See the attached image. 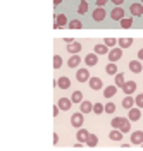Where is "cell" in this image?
<instances>
[{
	"mask_svg": "<svg viewBox=\"0 0 143 151\" xmlns=\"http://www.w3.org/2000/svg\"><path fill=\"white\" fill-rule=\"evenodd\" d=\"M83 115H85V113H81V112L73 113V115H71V125L76 127V129H81V125L85 124V117H83Z\"/></svg>",
	"mask_w": 143,
	"mask_h": 151,
	"instance_id": "1",
	"label": "cell"
},
{
	"mask_svg": "<svg viewBox=\"0 0 143 151\" xmlns=\"http://www.w3.org/2000/svg\"><path fill=\"white\" fill-rule=\"evenodd\" d=\"M76 79L79 83L90 81V79H91V77H90V70H88V69H79V70H76Z\"/></svg>",
	"mask_w": 143,
	"mask_h": 151,
	"instance_id": "2",
	"label": "cell"
},
{
	"mask_svg": "<svg viewBox=\"0 0 143 151\" xmlns=\"http://www.w3.org/2000/svg\"><path fill=\"white\" fill-rule=\"evenodd\" d=\"M121 57H123V48H112V50L109 52V60H110L112 64H115Z\"/></svg>",
	"mask_w": 143,
	"mask_h": 151,
	"instance_id": "3",
	"label": "cell"
},
{
	"mask_svg": "<svg viewBox=\"0 0 143 151\" xmlns=\"http://www.w3.org/2000/svg\"><path fill=\"white\" fill-rule=\"evenodd\" d=\"M123 91L126 93V96H131L136 91V83L134 81H126V84L123 86Z\"/></svg>",
	"mask_w": 143,
	"mask_h": 151,
	"instance_id": "4",
	"label": "cell"
},
{
	"mask_svg": "<svg viewBox=\"0 0 143 151\" xmlns=\"http://www.w3.org/2000/svg\"><path fill=\"white\" fill-rule=\"evenodd\" d=\"M128 119H129L131 122H136V120H140V119H142V112H140V108H138V106L134 108V106H133V108L128 112Z\"/></svg>",
	"mask_w": 143,
	"mask_h": 151,
	"instance_id": "5",
	"label": "cell"
},
{
	"mask_svg": "<svg viewBox=\"0 0 143 151\" xmlns=\"http://www.w3.org/2000/svg\"><path fill=\"white\" fill-rule=\"evenodd\" d=\"M88 137H90V132L86 131V129H78V132H76V139H78V142H83V144H86Z\"/></svg>",
	"mask_w": 143,
	"mask_h": 151,
	"instance_id": "6",
	"label": "cell"
},
{
	"mask_svg": "<svg viewBox=\"0 0 143 151\" xmlns=\"http://www.w3.org/2000/svg\"><path fill=\"white\" fill-rule=\"evenodd\" d=\"M131 144H134V146L143 144V131H134L131 134Z\"/></svg>",
	"mask_w": 143,
	"mask_h": 151,
	"instance_id": "7",
	"label": "cell"
},
{
	"mask_svg": "<svg viewBox=\"0 0 143 151\" xmlns=\"http://www.w3.org/2000/svg\"><path fill=\"white\" fill-rule=\"evenodd\" d=\"M54 84H57L60 89H67V88L71 86V79H69V77H66V76H62V77H59Z\"/></svg>",
	"mask_w": 143,
	"mask_h": 151,
	"instance_id": "8",
	"label": "cell"
},
{
	"mask_svg": "<svg viewBox=\"0 0 143 151\" xmlns=\"http://www.w3.org/2000/svg\"><path fill=\"white\" fill-rule=\"evenodd\" d=\"M110 17L114 19V21H123L124 19V9L123 7H115V9H112Z\"/></svg>",
	"mask_w": 143,
	"mask_h": 151,
	"instance_id": "9",
	"label": "cell"
},
{
	"mask_svg": "<svg viewBox=\"0 0 143 151\" xmlns=\"http://www.w3.org/2000/svg\"><path fill=\"white\" fill-rule=\"evenodd\" d=\"M71 105H73V101L69 100V98H59V108L60 110H64V112H67V110H71Z\"/></svg>",
	"mask_w": 143,
	"mask_h": 151,
	"instance_id": "10",
	"label": "cell"
},
{
	"mask_svg": "<svg viewBox=\"0 0 143 151\" xmlns=\"http://www.w3.org/2000/svg\"><path fill=\"white\" fill-rule=\"evenodd\" d=\"M105 19V10L104 7H97L95 10H93V21H97V22H102Z\"/></svg>",
	"mask_w": 143,
	"mask_h": 151,
	"instance_id": "11",
	"label": "cell"
},
{
	"mask_svg": "<svg viewBox=\"0 0 143 151\" xmlns=\"http://www.w3.org/2000/svg\"><path fill=\"white\" fill-rule=\"evenodd\" d=\"M129 70L134 72V74H140V72L143 70L142 62H140V60H131V62H129Z\"/></svg>",
	"mask_w": 143,
	"mask_h": 151,
	"instance_id": "12",
	"label": "cell"
},
{
	"mask_svg": "<svg viewBox=\"0 0 143 151\" xmlns=\"http://www.w3.org/2000/svg\"><path fill=\"white\" fill-rule=\"evenodd\" d=\"M85 64L88 67H93L98 64V57H97V53H88V55L85 57Z\"/></svg>",
	"mask_w": 143,
	"mask_h": 151,
	"instance_id": "13",
	"label": "cell"
},
{
	"mask_svg": "<svg viewBox=\"0 0 143 151\" xmlns=\"http://www.w3.org/2000/svg\"><path fill=\"white\" fill-rule=\"evenodd\" d=\"M129 12H131L133 16H143V5H142V4H136V2H134V4H131V5H129Z\"/></svg>",
	"mask_w": 143,
	"mask_h": 151,
	"instance_id": "14",
	"label": "cell"
},
{
	"mask_svg": "<svg viewBox=\"0 0 143 151\" xmlns=\"http://www.w3.org/2000/svg\"><path fill=\"white\" fill-rule=\"evenodd\" d=\"M88 83H90V88H91L93 91H98V89L104 86V83H102V79H100V77H91Z\"/></svg>",
	"mask_w": 143,
	"mask_h": 151,
	"instance_id": "15",
	"label": "cell"
},
{
	"mask_svg": "<svg viewBox=\"0 0 143 151\" xmlns=\"http://www.w3.org/2000/svg\"><path fill=\"white\" fill-rule=\"evenodd\" d=\"M79 112L81 113H88V112H93V103L91 101H83V103H79Z\"/></svg>",
	"mask_w": 143,
	"mask_h": 151,
	"instance_id": "16",
	"label": "cell"
},
{
	"mask_svg": "<svg viewBox=\"0 0 143 151\" xmlns=\"http://www.w3.org/2000/svg\"><path fill=\"white\" fill-rule=\"evenodd\" d=\"M95 53L97 55H109V47L105 45V43H97L95 45Z\"/></svg>",
	"mask_w": 143,
	"mask_h": 151,
	"instance_id": "17",
	"label": "cell"
},
{
	"mask_svg": "<svg viewBox=\"0 0 143 151\" xmlns=\"http://www.w3.org/2000/svg\"><path fill=\"white\" fill-rule=\"evenodd\" d=\"M79 50H81V43L73 41V43H69V45H67V52H69V53H73V55H78V53H79Z\"/></svg>",
	"mask_w": 143,
	"mask_h": 151,
	"instance_id": "18",
	"label": "cell"
},
{
	"mask_svg": "<svg viewBox=\"0 0 143 151\" xmlns=\"http://www.w3.org/2000/svg\"><path fill=\"white\" fill-rule=\"evenodd\" d=\"M115 93H117V86H115V84L107 86V88L104 89V96H105V98H112Z\"/></svg>",
	"mask_w": 143,
	"mask_h": 151,
	"instance_id": "19",
	"label": "cell"
},
{
	"mask_svg": "<svg viewBox=\"0 0 143 151\" xmlns=\"http://www.w3.org/2000/svg\"><path fill=\"white\" fill-rule=\"evenodd\" d=\"M79 64H81V57H78V55L69 57V60H67V65L71 67V69H74V67H78Z\"/></svg>",
	"mask_w": 143,
	"mask_h": 151,
	"instance_id": "20",
	"label": "cell"
},
{
	"mask_svg": "<svg viewBox=\"0 0 143 151\" xmlns=\"http://www.w3.org/2000/svg\"><path fill=\"white\" fill-rule=\"evenodd\" d=\"M117 43L121 48H129L133 45V38H121V40H117Z\"/></svg>",
	"mask_w": 143,
	"mask_h": 151,
	"instance_id": "21",
	"label": "cell"
},
{
	"mask_svg": "<svg viewBox=\"0 0 143 151\" xmlns=\"http://www.w3.org/2000/svg\"><path fill=\"white\" fill-rule=\"evenodd\" d=\"M124 120H126L124 117H114V119H112V122H110V125H112L114 129H117V131H119V129H121V125L124 124Z\"/></svg>",
	"mask_w": 143,
	"mask_h": 151,
	"instance_id": "22",
	"label": "cell"
},
{
	"mask_svg": "<svg viewBox=\"0 0 143 151\" xmlns=\"http://www.w3.org/2000/svg\"><path fill=\"white\" fill-rule=\"evenodd\" d=\"M55 24H59V26L62 28V26L69 24V21H67V17L64 16V14H57V16H55Z\"/></svg>",
	"mask_w": 143,
	"mask_h": 151,
	"instance_id": "23",
	"label": "cell"
},
{
	"mask_svg": "<svg viewBox=\"0 0 143 151\" xmlns=\"http://www.w3.org/2000/svg\"><path fill=\"white\" fill-rule=\"evenodd\" d=\"M105 72H107L109 76H115V74H117V65L112 64V62H109L107 67H105Z\"/></svg>",
	"mask_w": 143,
	"mask_h": 151,
	"instance_id": "24",
	"label": "cell"
},
{
	"mask_svg": "<svg viewBox=\"0 0 143 151\" xmlns=\"http://www.w3.org/2000/svg\"><path fill=\"white\" fill-rule=\"evenodd\" d=\"M71 101L73 103H83V93L81 91H74L71 96Z\"/></svg>",
	"mask_w": 143,
	"mask_h": 151,
	"instance_id": "25",
	"label": "cell"
},
{
	"mask_svg": "<svg viewBox=\"0 0 143 151\" xmlns=\"http://www.w3.org/2000/svg\"><path fill=\"white\" fill-rule=\"evenodd\" d=\"M109 137H110L112 141H121V139H123V132H121V131H117V129H114V131H110Z\"/></svg>",
	"mask_w": 143,
	"mask_h": 151,
	"instance_id": "26",
	"label": "cell"
},
{
	"mask_svg": "<svg viewBox=\"0 0 143 151\" xmlns=\"http://www.w3.org/2000/svg\"><path fill=\"white\" fill-rule=\"evenodd\" d=\"M133 105H134V98H131V96H126V98L123 100V106L124 108H128V110H131Z\"/></svg>",
	"mask_w": 143,
	"mask_h": 151,
	"instance_id": "27",
	"label": "cell"
},
{
	"mask_svg": "<svg viewBox=\"0 0 143 151\" xmlns=\"http://www.w3.org/2000/svg\"><path fill=\"white\" fill-rule=\"evenodd\" d=\"M119 22H121V28L123 29H128V28L133 26V17H124L123 21H119Z\"/></svg>",
	"mask_w": 143,
	"mask_h": 151,
	"instance_id": "28",
	"label": "cell"
},
{
	"mask_svg": "<svg viewBox=\"0 0 143 151\" xmlns=\"http://www.w3.org/2000/svg\"><path fill=\"white\" fill-rule=\"evenodd\" d=\"M124 84H126V81H124V74L117 72V74H115V86H117V88H123Z\"/></svg>",
	"mask_w": 143,
	"mask_h": 151,
	"instance_id": "29",
	"label": "cell"
},
{
	"mask_svg": "<svg viewBox=\"0 0 143 151\" xmlns=\"http://www.w3.org/2000/svg\"><path fill=\"white\" fill-rule=\"evenodd\" d=\"M81 28H83V24H81L79 19H73V21H69V29H81Z\"/></svg>",
	"mask_w": 143,
	"mask_h": 151,
	"instance_id": "30",
	"label": "cell"
},
{
	"mask_svg": "<svg viewBox=\"0 0 143 151\" xmlns=\"http://www.w3.org/2000/svg\"><path fill=\"white\" fill-rule=\"evenodd\" d=\"M86 144H88L90 148H95L97 144H98V137H97L95 134H90V137H88V141H86Z\"/></svg>",
	"mask_w": 143,
	"mask_h": 151,
	"instance_id": "31",
	"label": "cell"
},
{
	"mask_svg": "<svg viewBox=\"0 0 143 151\" xmlns=\"http://www.w3.org/2000/svg\"><path fill=\"white\" fill-rule=\"evenodd\" d=\"M86 10H88V2H79V5H78V14H86Z\"/></svg>",
	"mask_w": 143,
	"mask_h": 151,
	"instance_id": "32",
	"label": "cell"
},
{
	"mask_svg": "<svg viewBox=\"0 0 143 151\" xmlns=\"http://www.w3.org/2000/svg\"><path fill=\"white\" fill-rule=\"evenodd\" d=\"M105 112V105L102 103H95L93 105V113H97V115H100V113Z\"/></svg>",
	"mask_w": 143,
	"mask_h": 151,
	"instance_id": "33",
	"label": "cell"
},
{
	"mask_svg": "<svg viewBox=\"0 0 143 151\" xmlns=\"http://www.w3.org/2000/svg\"><path fill=\"white\" fill-rule=\"evenodd\" d=\"M60 65H62V57L55 55L54 57V69H60Z\"/></svg>",
	"mask_w": 143,
	"mask_h": 151,
	"instance_id": "34",
	"label": "cell"
},
{
	"mask_svg": "<svg viewBox=\"0 0 143 151\" xmlns=\"http://www.w3.org/2000/svg\"><path fill=\"white\" fill-rule=\"evenodd\" d=\"M104 43L107 45V47L114 48V47H115V43H117V40H115V38H105V40H104Z\"/></svg>",
	"mask_w": 143,
	"mask_h": 151,
	"instance_id": "35",
	"label": "cell"
},
{
	"mask_svg": "<svg viewBox=\"0 0 143 151\" xmlns=\"http://www.w3.org/2000/svg\"><path fill=\"white\" fill-rule=\"evenodd\" d=\"M134 105H136L138 108H143V93H140L136 98H134Z\"/></svg>",
	"mask_w": 143,
	"mask_h": 151,
	"instance_id": "36",
	"label": "cell"
},
{
	"mask_svg": "<svg viewBox=\"0 0 143 151\" xmlns=\"http://www.w3.org/2000/svg\"><path fill=\"white\" fill-rule=\"evenodd\" d=\"M114 112H115V105L112 101H109L105 105V113H114Z\"/></svg>",
	"mask_w": 143,
	"mask_h": 151,
	"instance_id": "37",
	"label": "cell"
},
{
	"mask_svg": "<svg viewBox=\"0 0 143 151\" xmlns=\"http://www.w3.org/2000/svg\"><path fill=\"white\" fill-rule=\"evenodd\" d=\"M107 2H109V0H97V5H98V7H104Z\"/></svg>",
	"mask_w": 143,
	"mask_h": 151,
	"instance_id": "38",
	"label": "cell"
},
{
	"mask_svg": "<svg viewBox=\"0 0 143 151\" xmlns=\"http://www.w3.org/2000/svg\"><path fill=\"white\" fill-rule=\"evenodd\" d=\"M110 2H112L114 5H117V7H121V5H123V2H124V0H110Z\"/></svg>",
	"mask_w": 143,
	"mask_h": 151,
	"instance_id": "39",
	"label": "cell"
},
{
	"mask_svg": "<svg viewBox=\"0 0 143 151\" xmlns=\"http://www.w3.org/2000/svg\"><path fill=\"white\" fill-rule=\"evenodd\" d=\"M59 110H60V108L55 105V106H54V117H57V115H59Z\"/></svg>",
	"mask_w": 143,
	"mask_h": 151,
	"instance_id": "40",
	"label": "cell"
},
{
	"mask_svg": "<svg viewBox=\"0 0 143 151\" xmlns=\"http://www.w3.org/2000/svg\"><path fill=\"white\" fill-rule=\"evenodd\" d=\"M57 142H59V134L55 132V134H54V144H57Z\"/></svg>",
	"mask_w": 143,
	"mask_h": 151,
	"instance_id": "41",
	"label": "cell"
},
{
	"mask_svg": "<svg viewBox=\"0 0 143 151\" xmlns=\"http://www.w3.org/2000/svg\"><path fill=\"white\" fill-rule=\"evenodd\" d=\"M138 58L143 60V48H140V52H138Z\"/></svg>",
	"mask_w": 143,
	"mask_h": 151,
	"instance_id": "42",
	"label": "cell"
},
{
	"mask_svg": "<svg viewBox=\"0 0 143 151\" xmlns=\"http://www.w3.org/2000/svg\"><path fill=\"white\" fill-rule=\"evenodd\" d=\"M64 41H66L67 45H69V43H73V41H74V40H71V38H64Z\"/></svg>",
	"mask_w": 143,
	"mask_h": 151,
	"instance_id": "43",
	"label": "cell"
},
{
	"mask_svg": "<svg viewBox=\"0 0 143 151\" xmlns=\"http://www.w3.org/2000/svg\"><path fill=\"white\" fill-rule=\"evenodd\" d=\"M62 4V0H54V5H60Z\"/></svg>",
	"mask_w": 143,
	"mask_h": 151,
	"instance_id": "44",
	"label": "cell"
},
{
	"mask_svg": "<svg viewBox=\"0 0 143 151\" xmlns=\"http://www.w3.org/2000/svg\"><path fill=\"white\" fill-rule=\"evenodd\" d=\"M142 5H143V0H142Z\"/></svg>",
	"mask_w": 143,
	"mask_h": 151,
	"instance_id": "45",
	"label": "cell"
}]
</instances>
